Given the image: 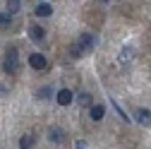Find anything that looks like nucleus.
Masks as SVG:
<instances>
[{
  "instance_id": "f257e3e1",
  "label": "nucleus",
  "mask_w": 151,
  "mask_h": 149,
  "mask_svg": "<svg viewBox=\"0 0 151 149\" xmlns=\"http://www.w3.org/2000/svg\"><path fill=\"white\" fill-rule=\"evenodd\" d=\"M17 58H19V55H17V48H14V46H10V48H7V53H5V65H3L7 74H14V72H17V67H19Z\"/></svg>"
},
{
  "instance_id": "f03ea898",
  "label": "nucleus",
  "mask_w": 151,
  "mask_h": 149,
  "mask_svg": "<svg viewBox=\"0 0 151 149\" xmlns=\"http://www.w3.org/2000/svg\"><path fill=\"white\" fill-rule=\"evenodd\" d=\"M77 46L82 48V53H84V51H93V46H96V39H93V34H86V31H84V34L79 36Z\"/></svg>"
},
{
  "instance_id": "7ed1b4c3",
  "label": "nucleus",
  "mask_w": 151,
  "mask_h": 149,
  "mask_svg": "<svg viewBox=\"0 0 151 149\" xmlns=\"http://www.w3.org/2000/svg\"><path fill=\"white\" fill-rule=\"evenodd\" d=\"M29 65H31L34 70H43V67H46V55H41V53H31V55H29Z\"/></svg>"
},
{
  "instance_id": "20e7f679",
  "label": "nucleus",
  "mask_w": 151,
  "mask_h": 149,
  "mask_svg": "<svg viewBox=\"0 0 151 149\" xmlns=\"http://www.w3.org/2000/svg\"><path fill=\"white\" fill-rule=\"evenodd\" d=\"M55 99H58V103H60V106H70V103L74 101V94H72L70 89H60V91H58V96H55Z\"/></svg>"
},
{
  "instance_id": "39448f33",
  "label": "nucleus",
  "mask_w": 151,
  "mask_h": 149,
  "mask_svg": "<svg viewBox=\"0 0 151 149\" xmlns=\"http://www.w3.org/2000/svg\"><path fill=\"white\" fill-rule=\"evenodd\" d=\"M48 140H50L53 144H60V142L65 140V132H63L60 127H50V130H48Z\"/></svg>"
},
{
  "instance_id": "423d86ee",
  "label": "nucleus",
  "mask_w": 151,
  "mask_h": 149,
  "mask_svg": "<svg viewBox=\"0 0 151 149\" xmlns=\"http://www.w3.org/2000/svg\"><path fill=\"white\" fill-rule=\"evenodd\" d=\"M43 36H46V31H43L39 24H31V27H29V39H34V41H41Z\"/></svg>"
},
{
  "instance_id": "0eeeda50",
  "label": "nucleus",
  "mask_w": 151,
  "mask_h": 149,
  "mask_svg": "<svg viewBox=\"0 0 151 149\" xmlns=\"http://www.w3.org/2000/svg\"><path fill=\"white\" fill-rule=\"evenodd\" d=\"M53 14V5L50 3H39L36 7V17H50Z\"/></svg>"
},
{
  "instance_id": "6e6552de",
  "label": "nucleus",
  "mask_w": 151,
  "mask_h": 149,
  "mask_svg": "<svg viewBox=\"0 0 151 149\" xmlns=\"http://www.w3.org/2000/svg\"><path fill=\"white\" fill-rule=\"evenodd\" d=\"M103 116H106V108H103L101 103L91 106V120H103Z\"/></svg>"
},
{
  "instance_id": "1a4fd4ad",
  "label": "nucleus",
  "mask_w": 151,
  "mask_h": 149,
  "mask_svg": "<svg viewBox=\"0 0 151 149\" xmlns=\"http://www.w3.org/2000/svg\"><path fill=\"white\" fill-rule=\"evenodd\" d=\"M137 120H139L142 125H149V123H151V111L139 108V111H137Z\"/></svg>"
},
{
  "instance_id": "9d476101",
  "label": "nucleus",
  "mask_w": 151,
  "mask_h": 149,
  "mask_svg": "<svg viewBox=\"0 0 151 149\" xmlns=\"http://www.w3.org/2000/svg\"><path fill=\"white\" fill-rule=\"evenodd\" d=\"M31 147H34V137L31 135H24L19 140V149H31Z\"/></svg>"
},
{
  "instance_id": "9b49d317",
  "label": "nucleus",
  "mask_w": 151,
  "mask_h": 149,
  "mask_svg": "<svg viewBox=\"0 0 151 149\" xmlns=\"http://www.w3.org/2000/svg\"><path fill=\"white\" fill-rule=\"evenodd\" d=\"M19 7H22V3H19V0H10V3H7V14L19 12Z\"/></svg>"
},
{
  "instance_id": "f8f14e48",
  "label": "nucleus",
  "mask_w": 151,
  "mask_h": 149,
  "mask_svg": "<svg viewBox=\"0 0 151 149\" xmlns=\"http://www.w3.org/2000/svg\"><path fill=\"white\" fill-rule=\"evenodd\" d=\"M129 58H132V48H122L120 51V63H127Z\"/></svg>"
},
{
  "instance_id": "ddd939ff",
  "label": "nucleus",
  "mask_w": 151,
  "mask_h": 149,
  "mask_svg": "<svg viewBox=\"0 0 151 149\" xmlns=\"http://www.w3.org/2000/svg\"><path fill=\"white\" fill-rule=\"evenodd\" d=\"M12 22V14H7V12H0V27H7Z\"/></svg>"
},
{
  "instance_id": "4468645a",
  "label": "nucleus",
  "mask_w": 151,
  "mask_h": 149,
  "mask_svg": "<svg viewBox=\"0 0 151 149\" xmlns=\"http://www.w3.org/2000/svg\"><path fill=\"white\" fill-rule=\"evenodd\" d=\"M77 99H79V103H82V106H89V103H91V94H86V91H82Z\"/></svg>"
},
{
  "instance_id": "2eb2a0df",
  "label": "nucleus",
  "mask_w": 151,
  "mask_h": 149,
  "mask_svg": "<svg viewBox=\"0 0 151 149\" xmlns=\"http://www.w3.org/2000/svg\"><path fill=\"white\" fill-rule=\"evenodd\" d=\"M48 96H53V87H43L39 91V99H48Z\"/></svg>"
},
{
  "instance_id": "dca6fc26",
  "label": "nucleus",
  "mask_w": 151,
  "mask_h": 149,
  "mask_svg": "<svg viewBox=\"0 0 151 149\" xmlns=\"http://www.w3.org/2000/svg\"><path fill=\"white\" fill-rule=\"evenodd\" d=\"M70 55H72V58H79V55H82V48H79L77 43H72V48H70Z\"/></svg>"
},
{
  "instance_id": "f3484780",
  "label": "nucleus",
  "mask_w": 151,
  "mask_h": 149,
  "mask_svg": "<svg viewBox=\"0 0 151 149\" xmlns=\"http://www.w3.org/2000/svg\"><path fill=\"white\" fill-rule=\"evenodd\" d=\"M77 149H86V144H84V142L79 140V142H77Z\"/></svg>"
}]
</instances>
